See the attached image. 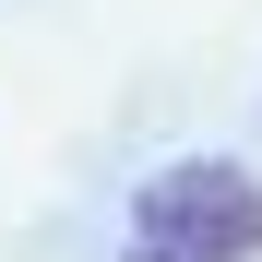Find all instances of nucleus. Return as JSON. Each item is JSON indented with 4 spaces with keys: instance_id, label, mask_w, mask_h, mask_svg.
I'll use <instances>...</instances> for the list:
<instances>
[{
    "instance_id": "obj_1",
    "label": "nucleus",
    "mask_w": 262,
    "mask_h": 262,
    "mask_svg": "<svg viewBox=\"0 0 262 262\" xmlns=\"http://www.w3.org/2000/svg\"><path fill=\"white\" fill-rule=\"evenodd\" d=\"M262 250V179L238 155H179L131 191L119 262H250Z\"/></svg>"
}]
</instances>
